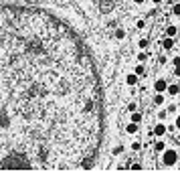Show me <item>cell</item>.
<instances>
[{
	"label": "cell",
	"instance_id": "obj_16",
	"mask_svg": "<svg viewBox=\"0 0 180 172\" xmlns=\"http://www.w3.org/2000/svg\"><path fill=\"white\" fill-rule=\"evenodd\" d=\"M176 128H180V115H178V120H176Z\"/></svg>",
	"mask_w": 180,
	"mask_h": 172
},
{
	"label": "cell",
	"instance_id": "obj_2",
	"mask_svg": "<svg viewBox=\"0 0 180 172\" xmlns=\"http://www.w3.org/2000/svg\"><path fill=\"white\" fill-rule=\"evenodd\" d=\"M174 162H176V152L168 150V152L164 154V164H166V166H172Z\"/></svg>",
	"mask_w": 180,
	"mask_h": 172
},
{
	"label": "cell",
	"instance_id": "obj_12",
	"mask_svg": "<svg viewBox=\"0 0 180 172\" xmlns=\"http://www.w3.org/2000/svg\"><path fill=\"white\" fill-rule=\"evenodd\" d=\"M140 120H142V115H140V114H134V115H132V122H140Z\"/></svg>",
	"mask_w": 180,
	"mask_h": 172
},
{
	"label": "cell",
	"instance_id": "obj_3",
	"mask_svg": "<svg viewBox=\"0 0 180 172\" xmlns=\"http://www.w3.org/2000/svg\"><path fill=\"white\" fill-rule=\"evenodd\" d=\"M154 87H156V91H160V93H162L164 89H166V81H162V79H160V81H156V85H154Z\"/></svg>",
	"mask_w": 180,
	"mask_h": 172
},
{
	"label": "cell",
	"instance_id": "obj_17",
	"mask_svg": "<svg viewBox=\"0 0 180 172\" xmlns=\"http://www.w3.org/2000/svg\"><path fill=\"white\" fill-rule=\"evenodd\" d=\"M136 2H138V4H140V2H144V0H136Z\"/></svg>",
	"mask_w": 180,
	"mask_h": 172
},
{
	"label": "cell",
	"instance_id": "obj_6",
	"mask_svg": "<svg viewBox=\"0 0 180 172\" xmlns=\"http://www.w3.org/2000/svg\"><path fill=\"white\" fill-rule=\"evenodd\" d=\"M168 91L172 93V95H176V93H178L180 89H178V85H170V87H168Z\"/></svg>",
	"mask_w": 180,
	"mask_h": 172
},
{
	"label": "cell",
	"instance_id": "obj_13",
	"mask_svg": "<svg viewBox=\"0 0 180 172\" xmlns=\"http://www.w3.org/2000/svg\"><path fill=\"white\" fill-rule=\"evenodd\" d=\"M115 36L117 39H124V31H115Z\"/></svg>",
	"mask_w": 180,
	"mask_h": 172
},
{
	"label": "cell",
	"instance_id": "obj_7",
	"mask_svg": "<svg viewBox=\"0 0 180 172\" xmlns=\"http://www.w3.org/2000/svg\"><path fill=\"white\" fill-rule=\"evenodd\" d=\"M166 33H168V36H174V34H176V26H168Z\"/></svg>",
	"mask_w": 180,
	"mask_h": 172
},
{
	"label": "cell",
	"instance_id": "obj_5",
	"mask_svg": "<svg viewBox=\"0 0 180 172\" xmlns=\"http://www.w3.org/2000/svg\"><path fill=\"white\" fill-rule=\"evenodd\" d=\"M162 45H164V49H172L174 43H172V39H164V43H162Z\"/></svg>",
	"mask_w": 180,
	"mask_h": 172
},
{
	"label": "cell",
	"instance_id": "obj_15",
	"mask_svg": "<svg viewBox=\"0 0 180 172\" xmlns=\"http://www.w3.org/2000/svg\"><path fill=\"white\" fill-rule=\"evenodd\" d=\"M176 75L180 77V65H176Z\"/></svg>",
	"mask_w": 180,
	"mask_h": 172
},
{
	"label": "cell",
	"instance_id": "obj_10",
	"mask_svg": "<svg viewBox=\"0 0 180 172\" xmlns=\"http://www.w3.org/2000/svg\"><path fill=\"white\" fill-rule=\"evenodd\" d=\"M162 101H164V97H162V95H156V97H154V103H156V105H160Z\"/></svg>",
	"mask_w": 180,
	"mask_h": 172
},
{
	"label": "cell",
	"instance_id": "obj_8",
	"mask_svg": "<svg viewBox=\"0 0 180 172\" xmlns=\"http://www.w3.org/2000/svg\"><path fill=\"white\" fill-rule=\"evenodd\" d=\"M128 132H130V134H134V132H138V126H136V122H134V124H130V126H128Z\"/></svg>",
	"mask_w": 180,
	"mask_h": 172
},
{
	"label": "cell",
	"instance_id": "obj_18",
	"mask_svg": "<svg viewBox=\"0 0 180 172\" xmlns=\"http://www.w3.org/2000/svg\"><path fill=\"white\" fill-rule=\"evenodd\" d=\"M154 2H160V0H154Z\"/></svg>",
	"mask_w": 180,
	"mask_h": 172
},
{
	"label": "cell",
	"instance_id": "obj_14",
	"mask_svg": "<svg viewBox=\"0 0 180 172\" xmlns=\"http://www.w3.org/2000/svg\"><path fill=\"white\" fill-rule=\"evenodd\" d=\"M174 14H178V16H180V4H176V6H174Z\"/></svg>",
	"mask_w": 180,
	"mask_h": 172
},
{
	"label": "cell",
	"instance_id": "obj_9",
	"mask_svg": "<svg viewBox=\"0 0 180 172\" xmlns=\"http://www.w3.org/2000/svg\"><path fill=\"white\" fill-rule=\"evenodd\" d=\"M136 81H138V77H136V75H130V77H128V83H130V85H134Z\"/></svg>",
	"mask_w": 180,
	"mask_h": 172
},
{
	"label": "cell",
	"instance_id": "obj_11",
	"mask_svg": "<svg viewBox=\"0 0 180 172\" xmlns=\"http://www.w3.org/2000/svg\"><path fill=\"white\" fill-rule=\"evenodd\" d=\"M156 150L158 152H162V150H164V142H156Z\"/></svg>",
	"mask_w": 180,
	"mask_h": 172
},
{
	"label": "cell",
	"instance_id": "obj_4",
	"mask_svg": "<svg viewBox=\"0 0 180 172\" xmlns=\"http://www.w3.org/2000/svg\"><path fill=\"white\" fill-rule=\"evenodd\" d=\"M164 132H166V128L162 126V124H158V126H156V130H154V134H156V136H162Z\"/></svg>",
	"mask_w": 180,
	"mask_h": 172
},
{
	"label": "cell",
	"instance_id": "obj_1",
	"mask_svg": "<svg viewBox=\"0 0 180 172\" xmlns=\"http://www.w3.org/2000/svg\"><path fill=\"white\" fill-rule=\"evenodd\" d=\"M101 122L97 69L71 26L0 6V170L89 166Z\"/></svg>",
	"mask_w": 180,
	"mask_h": 172
}]
</instances>
